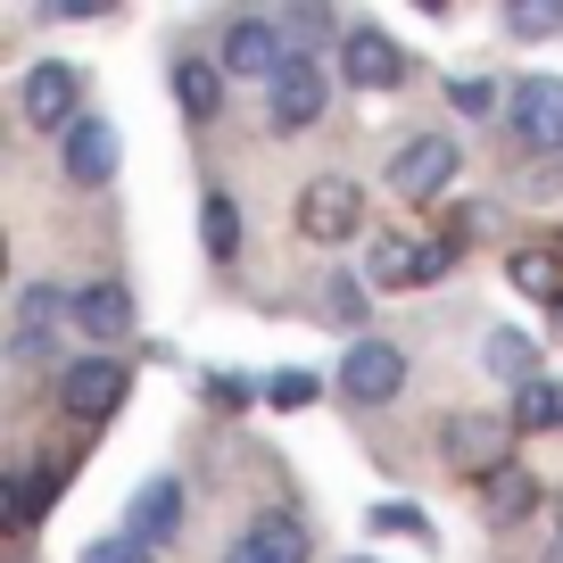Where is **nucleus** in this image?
<instances>
[{
    "instance_id": "nucleus-23",
    "label": "nucleus",
    "mask_w": 563,
    "mask_h": 563,
    "mask_svg": "<svg viewBox=\"0 0 563 563\" xmlns=\"http://www.w3.org/2000/svg\"><path fill=\"white\" fill-rule=\"evenodd\" d=\"M506 274H514V290H522V299H563V274H555V257H547V249H522Z\"/></svg>"
},
{
    "instance_id": "nucleus-15",
    "label": "nucleus",
    "mask_w": 563,
    "mask_h": 563,
    "mask_svg": "<svg viewBox=\"0 0 563 563\" xmlns=\"http://www.w3.org/2000/svg\"><path fill=\"white\" fill-rule=\"evenodd\" d=\"M58 307H75V299H58L51 282H34V290L18 299V340H9V356H18V365H42V349H51V316H58Z\"/></svg>"
},
{
    "instance_id": "nucleus-17",
    "label": "nucleus",
    "mask_w": 563,
    "mask_h": 563,
    "mask_svg": "<svg viewBox=\"0 0 563 563\" xmlns=\"http://www.w3.org/2000/svg\"><path fill=\"white\" fill-rule=\"evenodd\" d=\"M175 522H183V481H141V497H133V539L141 547H158V539H175Z\"/></svg>"
},
{
    "instance_id": "nucleus-9",
    "label": "nucleus",
    "mask_w": 563,
    "mask_h": 563,
    "mask_svg": "<svg viewBox=\"0 0 563 563\" xmlns=\"http://www.w3.org/2000/svg\"><path fill=\"white\" fill-rule=\"evenodd\" d=\"M448 274V249L440 241H373V257H365V282L373 290H415V282H440Z\"/></svg>"
},
{
    "instance_id": "nucleus-13",
    "label": "nucleus",
    "mask_w": 563,
    "mask_h": 563,
    "mask_svg": "<svg viewBox=\"0 0 563 563\" xmlns=\"http://www.w3.org/2000/svg\"><path fill=\"white\" fill-rule=\"evenodd\" d=\"M67 323L108 349V340L133 332V290H124V282H84V290H75V307H67Z\"/></svg>"
},
{
    "instance_id": "nucleus-12",
    "label": "nucleus",
    "mask_w": 563,
    "mask_h": 563,
    "mask_svg": "<svg viewBox=\"0 0 563 563\" xmlns=\"http://www.w3.org/2000/svg\"><path fill=\"white\" fill-rule=\"evenodd\" d=\"M340 67H349L356 91H398L406 84V58L389 34H373V25H349V42H340Z\"/></svg>"
},
{
    "instance_id": "nucleus-7",
    "label": "nucleus",
    "mask_w": 563,
    "mask_h": 563,
    "mask_svg": "<svg viewBox=\"0 0 563 563\" xmlns=\"http://www.w3.org/2000/svg\"><path fill=\"white\" fill-rule=\"evenodd\" d=\"M448 175H456V141L448 133H422L406 150H389V191L398 199H440Z\"/></svg>"
},
{
    "instance_id": "nucleus-10",
    "label": "nucleus",
    "mask_w": 563,
    "mask_h": 563,
    "mask_svg": "<svg viewBox=\"0 0 563 563\" xmlns=\"http://www.w3.org/2000/svg\"><path fill=\"white\" fill-rule=\"evenodd\" d=\"M75 100H84V75H75V67H58V58H42V67L18 84L25 124H51V133H67V124H75Z\"/></svg>"
},
{
    "instance_id": "nucleus-21",
    "label": "nucleus",
    "mask_w": 563,
    "mask_h": 563,
    "mask_svg": "<svg viewBox=\"0 0 563 563\" xmlns=\"http://www.w3.org/2000/svg\"><path fill=\"white\" fill-rule=\"evenodd\" d=\"M563 422V382H522L514 389V431H555Z\"/></svg>"
},
{
    "instance_id": "nucleus-11",
    "label": "nucleus",
    "mask_w": 563,
    "mask_h": 563,
    "mask_svg": "<svg viewBox=\"0 0 563 563\" xmlns=\"http://www.w3.org/2000/svg\"><path fill=\"white\" fill-rule=\"evenodd\" d=\"M58 150H67V183H84V191H100V183L117 175V124L108 117H75L67 133H58Z\"/></svg>"
},
{
    "instance_id": "nucleus-27",
    "label": "nucleus",
    "mask_w": 563,
    "mask_h": 563,
    "mask_svg": "<svg viewBox=\"0 0 563 563\" xmlns=\"http://www.w3.org/2000/svg\"><path fill=\"white\" fill-rule=\"evenodd\" d=\"M265 398H274V406H307V398H316V373H299V365L274 373V382H265Z\"/></svg>"
},
{
    "instance_id": "nucleus-19",
    "label": "nucleus",
    "mask_w": 563,
    "mask_h": 563,
    "mask_svg": "<svg viewBox=\"0 0 563 563\" xmlns=\"http://www.w3.org/2000/svg\"><path fill=\"white\" fill-rule=\"evenodd\" d=\"M481 497H489V522H530V514H539V481H530V464H506Z\"/></svg>"
},
{
    "instance_id": "nucleus-14",
    "label": "nucleus",
    "mask_w": 563,
    "mask_h": 563,
    "mask_svg": "<svg viewBox=\"0 0 563 563\" xmlns=\"http://www.w3.org/2000/svg\"><path fill=\"white\" fill-rule=\"evenodd\" d=\"M58 481H67V464H51V456L9 464V530H42V506H51Z\"/></svg>"
},
{
    "instance_id": "nucleus-6",
    "label": "nucleus",
    "mask_w": 563,
    "mask_h": 563,
    "mask_svg": "<svg viewBox=\"0 0 563 563\" xmlns=\"http://www.w3.org/2000/svg\"><path fill=\"white\" fill-rule=\"evenodd\" d=\"M316 117H323V67L299 51L274 84H265V124H274V133H307Z\"/></svg>"
},
{
    "instance_id": "nucleus-28",
    "label": "nucleus",
    "mask_w": 563,
    "mask_h": 563,
    "mask_svg": "<svg viewBox=\"0 0 563 563\" xmlns=\"http://www.w3.org/2000/svg\"><path fill=\"white\" fill-rule=\"evenodd\" d=\"M373 530H415V539H431V522H422V506H373Z\"/></svg>"
},
{
    "instance_id": "nucleus-8",
    "label": "nucleus",
    "mask_w": 563,
    "mask_h": 563,
    "mask_svg": "<svg viewBox=\"0 0 563 563\" xmlns=\"http://www.w3.org/2000/svg\"><path fill=\"white\" fill-rule=\"evenodd\" d=\"M356 216H365V191H356L349 175H316L299 191V232H307V241H349Z\"/></svg>"
},
{
    "instance_id": "nucleus-29",
    "label": "nucleus",
    "mask_w": 563,
    "mask_h": 563,
    "mask_svg": "<svg viewBox=\"0 0 563 563\" xmlns=\"http://www.w3.org/2000/svg\"><path fill=\"white\" fill-rule=\"evenodd\" d=\"M356 307H365V290H356V282H332V316L356 323Z\"/></svg>"
},
{
    "instance_id": "nucleus-2",
    "label": "nucleus",
    "mask_w": 563,
    "mask_h": 563,
    "mask_svg": "<svg viewBox=\"0 0 563 563\" xmlns=\"http://www.w3.org/2000/svg\"><path fill=\"white\" fill-rule=\"evenodd\" d=\"M290 58H299V51L282 42V18H232L224 42H216V67H224V75H257V84H274Z\"/></svg>"
},
{
    "instance_id": "nucleus-22",
    "label": "nucleus",
    "mask_w": 563,
    "mask_h": 563,
    "mask_svg": "<svg viewBox=\"0 0 563 563\" xmlns=\"http://www.w3.org/2000/svg\"><path fill=\"white\" fill-rule=\"evenodd\" d=\"M481 356H489V373H497V382H514V389L539 382V349H530L522 332H489V349H481Z\"/></svg>"
},
{
    "instance_id": "nucleus-4",
    "label": "nucleus",
    "mask_w": 563,
    "mask_h": 563,
    "mask_svg": "<svg viewBox=\"0 0 563 563\" xmlns=\"http://www.w3.org/2000/svg\"><path fill=\"white\" fill-rule=\"evenodd\" d=\"M406 389V356L389 349V340H356L349 356H340V398L349 406H389Z\"/></svg>"
},
{
    "instance_id": "nucleus-3",
    "label": "nucleus",
    "mask_w": 563,
    "mask_h": 563,
    "mask_svg": "<svg viewBox=\"0 0 563 563\" xmlns=\"http://www.w3.org/2000/svg\"><path fill=\"white\" fill-rule=\"evenodd\" d=\"M514 141L555 158L563 150V75H522L514 84Z\"/></svg>"
},
{
    "instance_id": "nucleus-1",
    "label": "nucleus",
    "mask_w": 563,
    "mask_h": 563,
    "mask_svg": "<svg viewBox=\"0 0 563 563\" xmlns=\"http://www.w3.org/2000/svg\"><path fill=\"white\" fill-rule=\"evenodd\" d=\"M440 448H448V464H456L464 481L489 489V481L514 464V415H448Z\"/></svg>"
},
{
    "instance_id": "nucleus-16",
    "label": "nucleus",
    "mask_w": 563,
    "mask_h": 563,
    "mask_svg": "<svg viewBox=\"0 0 563 563\" xmlns=\"http://www.w3.org/2000/svg\"><path fill=\"white\" fill-rule=\"evenodd\" d=\"M224 563H307V530L290 522V514H265V522L249 530V539L232 547Z\"/></svg>"
},
{
    "instance_id": "nucleus-26",
    "label": "nucleus",
    "mask_w": 563,
    "mask_h": 563,
    "mask_svg": "<svg viewBox=\"0 0 563 563\" xmlns=\"http://www.w3.org/2000/svg\"><path fill=\"white\" fill-rule=\"evenodd\" d=\"M84 563H158V555H150V547H141L133 530H124V539H100V547H84Z\"/></svg>"
},
{
    "instance_id": "nucleus-25",
    "label": "nucleus",
    "mask_w": 563,
    "mask_h": 563,
    "mask_svg": "<svg viewBox=\"0 0 563 563\" xmlns=\"http://www.w3.org/2000/svg\"><path fill=\"white\" fill-rule=\"evenodd\" d=\"M448 108H456V117H489L497 91L481 84V75H448Z\"/></svg>"
},
{
    "instance_id": "nucleus-31",
    "label": "nucleus",
    "mask_w": 563,
    "mask_h": 563,
    "mask_svg": "<svg viewBox=\"0 0 563 563\" xmlns=\"http://www.w3.org/2000/svg\"><path fill=\"white\" fill-rule=\"evenodd\" d=\"M356 563H365V555H356Z\"/></svg>"
},
{
    "instance_id": "nucleus-24",
    "label": "nucleus",
    "mask_w": 563,
    "mask_h": 563,
    "mask_svg": "<svg viewBox=\"0 0 563 563\" xmlns=\"http://www.w3.org/2000/svg\"><path fill=\"white\" fill-rule=\"evenodd\" d=\"M506 34L547 42V34H563V9H555V0H522V9H506Z\"/></svg>"
},
{
    "instance_id": "nucleus-18",
    "label": "nucleus",
    "mask_w": 563,
    "mask_h": 563,
    "mask_svg": "<svg viewBox=\"0 0 563 563\" xmlns=\"http://www.w3.org/2000/svg\"><path fill=\"white\" fill-rule=\"evenodd\" d=\"M175 100L191 124H216V108H224V67L216 58H175Z\"/></svg>"
},
{
    "instance_id": "nucleus-20",
    "label": "nucleus",
    "mask_w": 563,
    "mask_h": 563,
    "mask_svg": "<svg viewBox=\"0 0 563 563\" xmlns=\"http://www.w3.org/2000/svg\"><path fill=\"white\" fill-rule=\"evenodd\" d=\"M199 232H208V257L216 265L241 257V208H232V191H199Z\"/></svg>"
},
{
    "instance_id": "nucleus-30",
    "label": "nucleus",
    "mask_w": 563,
    "mask_h": 563,
    "mask_svg": "<svg viewBox=\"0 0 563 563\" xmlns=\"http://www.w3.org/2000/svg\"><path fill=\"white\" fill-rule=\"evenodd\" d=\"M555 514H563V497H555Z\"/></svg>"
},
{
    "instance_id": "nucleus-5",
    "label": "nucleus",
    "mask_w": 563,
    "mask_h": 563,
    "mask_svg": "<svg viewBox=\"0 0 563 563\" xmlns=\"http://www.w3.org/2000/svg\"><path fill=\"white\" fill-rule=\"evenodd\" d=\"M124 389H133V373H124L117 356H84V365L58 373V398H67L75 422H108L124 406Z\"/></svg>"
}]
</instances>
